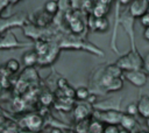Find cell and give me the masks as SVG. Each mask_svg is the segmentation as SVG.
Listing matches in <instances>:
<instances>
[{"mask_svg":"<svg viewBox=\"0 0 149 133\" xmlns=\"http://www.w3.org/2000/svg\"><path fill=\"white\" fill-rule=\"evenodd\" d=\"M122 71L130 70H141L144 65V61L142 56L137 52V50H130L127 55L120 57L115 63Z\"/></svg>","mask_w":149,"mask_h":133,"instance_id":"1","label":"cell"},{"mask_svg":"<svg viewBox=\"0 0 149 133\" xmlns=\"http://www.w3.org/2000/svg\"><path fill=\"white\" fill-rule=\"evenodd\" d=\"M92 116L94 119L101 121L102 124L106 125H119L121 117H122V112L121 111H116V110H108V111H98L94 110L92 111Z\"/></svg>","mask_w":149,"mask_h":133,"instance_id":"2","label":"cell"},{"mask_svg":"<svg viewBox=\"0 0 149 133\" xmlns=\"http://www.w3.org/2000/svg\"><path fill=\"white\" fill-rule=\"evenodd\" d=\"M123 77L129 82L132 83L134 86H137V88H141L143 85H146L147 80H148V75L141 70H130V71H125L123 74Z\"/></svg>","mask_w":149,"mask_h":133,"instance_id":"3","label":"cell"},{"mask_svg":"<svg viewBox=\"0 0 149 133\" xmlns=\"http://www.w3.org/2000/svg\"><path fill=\"white\" fill-rule=\"evenodd\" d=\"M149 4L146 0H132L129 6V14L133 19L142 16L144 13L148 12Z\"/></svg>","mask_w":149,"mask_h":133,"instance_id":"4","label":"cell"},{"mask_svg":"<svg viewBox=\"0 0 149 133\" xmlns=\"http://www.w3.org/2000/svg\"><path fill=\"white\" fill-rule=\"evenodd\" d=\"M120 103H121V97H114V98L106 99L104 102L95 103L92 105V107L98 111H108V110L120 111Z\"/></svg>","mask_w":149,"mask_h":133,"instance_id":"5","label":"cell"},{"mask_svg":"<svg viewBox=\"0 0 149 133\" xmlns=\"http://www.w3.org/2000/svg\"><path fill=\"white\" fill-rule=\"evenodd\" d=\"M92 105H90L88 103L86 104H78L74 110H73V113H74V118L77 121H80V120H84V119H87L88 116L92 113L93 111V107H91Z\"/></svg>","mask_w":149,"mask_h":133,"instance_id":"6","label":"cell"},{"mask_svg":"<svg viewBox=\"0 0 149 133\" xmlns=\"http://www.w3.org/2000/svg\"><path fill=\"white\" fill-rule=\"evenodd\" d=\"M120 24L123 26V29L126 30V33L129 35L130 37V42H132V50H135V38H134V19L129 15V16H123L122 19H120Z\"/></svg>","mask_w":149,"mask_h":133,"instance_id":"7","label":"cell"},{"mask_svg":"<svg viewBox=\"0 0 149 133\" xmlns=\"http://www.w3.org/2000/svg\"><path fill=\"white\" fill-rule=\"evenodd\" d=\"M108 26H109V22L107 20L106 16L104 18H94L92 16L91 20H90V27L94 30V32H106L108 29Z\"/></svg>","mask_w":149,"mask_h":133,"instance_id":"8","label":"cell"},{"mask_svg":"<svg viewBox=\"0 0 149 133\" xmlns=\"http://www.w3.org/2000/svg\"><path fill=\"white\" fill-rule=\"evenodd\" d=\"M119 125H121V128H123V130H126V131H128L130 133L136 127L137 121H136L135 117L126 114V113H122V117H121V120H120Z\"/></svg>","mask_w":149,"mask_h":133,"instance_id":"9","label":"cell"},{"mask_svg":"<svg viewBox=\"0 0 149 133\" xmlns=\"http://www.w3.org/2000/svg\"><path fill=\"white\" fill-rule=\"evenodd\" d=\"M137 105V114L143 118L149 117V96H141Z\"/></svg>","mask_w":149,"mask_h":133,"instance_id":"10","label":"cell"},{"mask_svg":"<svg viewBox=\"0 0 149 133\" xmlns=\"http://www.w3.org/2000/svg\"><path fill=\"white\" fill-rule=\"evenodd\" d=\"M123 86V82H122V78L121 77H115V78H112V80L109 82V84L105 88V90L107 92H116L119 90H121Z\"/></svg>","mask_w":149,"mask_h":133,"instance_id":"11","label":"cell"},{"mask_svg":"<svg viewBox=\"0 0 149 133\" xmlns=\"http://www.w3.org/2000/svg\"><path fill=\"white\" fill-rule=\"evenodd\" d=\"M43 124V120L37 114H31L27 118V126L31 130H38Z\"/></svg>","mask_w":149,"mask_h":133,"instance_id":"12","label":"cell"},{"mask_svg":"<svg viewBox=\"0 0 149 133\" xmlns=\"http://www.w3.org/2000/svg\"><path fill=\"white\" fill-rule=\"evenodd\" d=\"M108 10H109V6H106L104 4L97 2L94 8H93V16L94 18H104L108 13Z\"/></svg>","mask_w":149,"mask_h":133,"instance_id":"13","label":"cell"},{"mask_svg":"<svg viewBox=\"0 0 149 133\" xmlns=\"http://www.w3.org/2000/svg\"><path fill=\"white\" fill-rule=\"evenodd\" d=\"M104 126L105 124L93 118L92 120H88V133H102Z\"/></svg>","mask_w":149,"mask_h":133,"instance_id":"14","label":"cell"},{"mask_svg":"<svg viewBox=\"0 0 149 133\" xmlns=\"http://www.w3.org/2000/svg\"><path fill=\"white\" fill-rule=\"evenodd\" d=\"M23 63L26 65H33L38 61V55L35 51H28L23 55Z\"/></svg>","mask_w":149,"mask_h":133,"instance_id":"15","label":"cell"},{"mask_svg":"<svg viewBox=\"0 0 149 133\" xmlns=\"http://www.w3.org/2000/svg\"><path fill=\"white\" fill-rule=\"evenodd\" d=\"M90 91H88V89L87 88H84V86H79V88H77L76 90H74V97H76V99H78V100H85L86 102V99H87V97L90 96Z\"/></svg>","mask_w":149,"mask_h":133,"instance_id":"16","label":"cell"},{"mask_svg":"<svg viewBox=\"0 0 149 133\" xmlns=\"http://www.w3.org/2000/svg\"><path fill=\"white\" fill-rule=\"evenodd\" d=\"M105 72H106L107 75H109L111 77L115 78V77H121V75H122L123 71H122L116 64H113V65H108V66L105 69Z\"/></svg>","mask_w":149,"mask_h":133,"instance_id":"17","label":"cell"},{"mask_svg":"<svg viewBox=\"0 0 149 133\" xmlns=\"http://www.w3.org/2000/svg\"><path fill=\"white\" fill-rule=\"evenodd\" d=\"M44 10L48 14H51V15L57 13V10H58V2L56 0H48L44 4Z\"/></svg>","mask_w":149,"mask_h":133,"instance_id":"18","label":"cell"},{"mask_svg":"<svg viewBox=\"0 0 149 133\" xmlns=\"http://www.w3.org/2000/svg\"><path fill=\"white\" fill-rule=\"evenodd\" d=\"M77 133H88V119H84L78 121L76 126Z\"/></svg>","mask_w":149,"mask_h":133,"instance_id":"19","label":"cell"},{"mask_svg":"<svg viewBox=\"0 0 149 133\" xmlns=\"http://www.w3.org/2000/svg\"><path fill=\"white\" fill-rule=\"evenodd\" d=\"M6 66L10 72H16L19 70V68H20V64H19V62L16 60H9L6 63Z\"/></svg>","mask_w":149,"mask_h":133,"instance_id":"20","label":"cell"},{"mask_svg":"<svg viewBox=\"0 0 149 133\" xmlns=\"http://www.w3.org/2000/svg\"><path fill=\"white\" fill-rule=\"evenodd\" d=\"M126 114H129V116H133L135 117L137 114V105L135 103H130L127 105L126 107Z\"/></svg>","mask_w":149,"mask_h":133,"instance_id":"21","label":"cell"},{"mask_svg":"<svg viewBox=\"0 0 149 133\" xmlns=\"http://www.w3.org/2000/svg\"><path fill=\"white\" fill-rule=\"evenodd\" d=\"M119 125H105L102 133H119Z\"/></svg>","mask_w":149,"mask_h":133,"instance_id":"22","label":"cell"},{"mask_svg":"<svg viewBox=\"0 0 149 133\" xmlns=\"http://www.w3.org/2000/svg\"><path fill=\"white\" fill-rule=\"evenodd\" d=\"M139 19H140V23H141L144 28L149 27V10H148L147 13H144L142 16H140Z\"/></svg>","mask_w":149,"mask_h":133,"instance_id":"23","label":"cell"},{"mask_svg":"<svg viewBox=\"0 0 149 133\" xmlns=\"http://www.w3.org/2000/svg\"><path fill=\"white\" fill-rule=\"evenodd\" d=\"M86 103H88L90 105L95 104V103H97V94H94V93H90V96H88L87 99H86Z\"/></svg>","mask_w":149,"mask_h":133,"instance_id":"24","label":"cell"},{"mask_svg":"<svg viewBox=\"0 0 149 133\" xmlns=\"http://www.w3.org/2000/svg\"><path fill=\"white\" fill-rule=\"evenodd\" d=\"M143 37H144V40H147V41L149 42V27L144 28V32H143Z\"/></svg>","mask_w":149,"mask_h":133,"instance_id":"25","label":"cell"},{"mask_svg":"<svg viewBox=\"0 0 149 133\" xmlns=\"http://www.w3.org/2000/svg\"><path fill=\"white\" fill-rule=\"evenodd\" d=\"M132 0H118V4L119 5H129Z\"/></svg>","mask_w":149,"mask_h":133,"instance_id":"26","label":"cell"},{"mask_svg":"<svg viewBox=\"0 0 149 133\" xmlns=\"http://www.w3.org/2000/svg\"><path fill=\"white\" fill-rule=\"evenodd\" d=\"M112 1H113V0H99L98 2H100V4H104V5H106V6H109Z\"/></svg>","mask_w":149,"mask_h":133,"instance_id":"27","label":"cell"},{"mask_svg":"<svg viewBox=\"0 0 149 133\" xmlns=\"http://www.w3.org/2000/svg\"><path fill=\"white\" fill-rule=\"evenodd\" d=\"M50 133H63V131H62L61 128H58V127H54V128L50 131Z\"/></svg>","mask_w":149,"mask_h":133,"instance_id":"28","label":"cell"},{"mask_svg":"<svg viewBox=\"0 0 149 133\" xmlns=\"http://www.w3.org/2000/svg\"><path fill=\"white\" fill-rule=\"evenodd\" d=\"M119 133H129V132L126 131V130H123V128H120V130H119Z\"/></svg>","mask_w":149,"mask_h":133,"instance_id":"29","label":"cell"},{"mask_svg":"<svg viewBox=\"0 0 149 133\" xmlns=\"http://www.w3.org/2000/svg\"><path fill=\"white\" fill-rule=\"evenodd\" d=\"M147 126H148V128H149V117L147 118Z\"/></svg>","mask_w":149,"mask_h":133,"instance_id":"30","label":"cell"},{"mask_svg":"<svg viewBox=\"0 0 149 133\" xmlns=\"http://www.w3.org/2000/svg\"><path fill=\"white\" fill-rule=\"evenodd\" d=\"M135 133H146L144 131H137V132H135Z\"/></svg>","mask_w":149,"mask_h":133,"instance_id":"31","label":"cell"},{"mask_svg":"<svg viewBox=\"0 0 149 133\" xmlns=\"http://www.w3.org/2000/svg\"><path fill=\"white\" fill-rule=\"evenodd\" d=\"M146 1H147V2H148V4H149V0H146Z\"/></svg>","mask_w":149,"mask_h":133,"instance_id":"32","label":"cell"},{"mask_svg":"<svg viewBox=\"0 0 149 133\" xmlns=\"http://www.w3.org/2000/svg\"><path fill=\"white\" fill-rule=\"evenodd\" d=\"M146 133H149V132H146Z\"/></svg>","mask_w":149,"mask_h":133,"instance_id":"33","label":"cell"}]
</instances>
